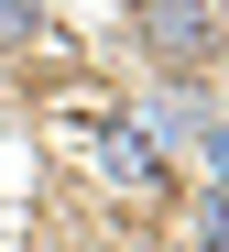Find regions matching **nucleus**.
I'll return each instance as SVG.
<instances>
[{
    "instance_id": "20e7f679",
    "label": "nucleus",
    "mask_w": 229,
    "mask_h": 252,
    "mask_svg": "<svg viewBox=\"0 0 229 252\" xmlns=\"http://www.w3.org/2000/svg\"><path fill=\"white\" fill-rule=\"evenodd\" d=\"M197 252H229V187L197 197Z\"/></svg>"
},
{
    "instance_id": "39448f33",
    "label": "nucleus",
    "mask_w": 229,
    "mask_h": 252,
    "mask_svg": "<svg viewBox=\"0 0 229 252\" xmlns=\"http://www.w3.org/2000/svg\"><path fill=\"white\" fill-rule=\"evenodd\" d=\"M33 11H55V0H33Z\"/></svg>"
},
{
    "instance_id": "7ed1b4c3",
    "label": "nucleus",
    "mask_w": 229,
    "mask_h": 252,
    "mask_svg": "<svg viewBox=\"0 0 229 252\" xmlns=\"http://www.w3.org/2000/svg\"><path fill=\"white\" fill-rule=\"evenodd\" d=\"M44 44V11H33V0H0V55H33Z\"/></svg>"
},
{
    "instance_id": "f03ea898",
    "label": "nucleus",
    "mask_w": 229,
    "mask_h": 252,
    "mask_svg": "<svg viewBox=\"0 0 229 252\" xmlns=\"http://www.w3.org/2000/svg\"><path fill=\"white\" fill-rule=\"evenodd\" d=\"M99 154H109V176H120V187H153V197H164V143L142 132V121H120Z\"/></svg>"
},
{
    "instance_id": "f257e3e1",
    "label": "nucleus",
    "mask_w": 229,
    "mask_h": 252,
    "mask_svg": "<svg viewBox=\"0 0 229 252\" xmlns=\"http://www.w3.org/2000/svg\"><path fill=\"white\" fill-rule=\"evenodd\" d=\"M131 33H142V55L164 77H207L229 55V11L218 0H131Z\"/></svg>"
}]
</instances>
